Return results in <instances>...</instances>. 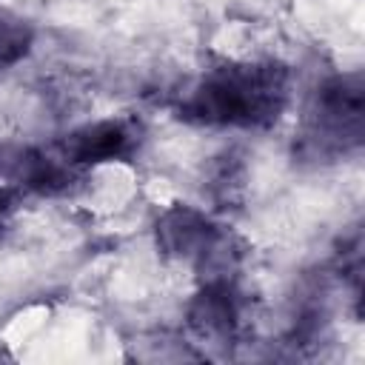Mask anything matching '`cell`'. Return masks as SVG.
I'll use <instances>...</instances> for the list:
<instances>
[{"instance_id": "cell-1", "label": "cell", "mask_w": 365, "mask_h": 365, "mask_svg": "<svg viewBox=\"0 0 365 365\" xmlns=\"http://www.w3.org/2000/svg\"><path fill=\"white\" fill-rule=\"evenodd\" d=\"M294 77L279 60H220L177 100L174 114L200 128L265 131L291 103Z\"/></svg>"}, {"instance_id": "cell-2", "label": "cell", "mask_w": 365, "mask_h": 365, "mask_svg": "<svg viewBox=\"0 0 365 365\" xmlns=\"http://www.w3.org/2000/svg\"><path fill=\"white\" fill-rule=\"evenodd\" d=\"M365 140V77L359 68L322 77L299 114L294 160L308 165L339 163Z\"/></svg>"}, {"instance_id": "cell-3", "label": "cell", "mask_w": 365, "mask_h": 365, "mask_svg": "<svg viewBox=\"0 0 365 365\" xmlns=\"http://www.w3.org/2000/svg\"><path fill=\"white\" fill-rule=\"evenodd\" d=\"M154 245L165 259L188 262L200 279L237 277L245 257L242 242L222 222L188 202H171L157 214Z\"/></svg>"}, {"instance_id": "cell-4", "label": "cell", "mask_w": 365, "mask_h": 365, "mask_svg": "<svg viewBox=\"0 0 365 365\" xmlns=\"http://www.w3.org/2000/svg\"><path fill=\"white\" fill-rule=\"evenodd\" d=\"M248 299L237 277H205L185 302V325L194 339L228 351L245 328Z\"/></svg>"}, {"instance_id": "cell-5", "label": "cell", "mask_w": 365, "mask_h": 365, "mask_svg": "<svg viewBox=\"0 0 365 365\" xmlns=\"http://www.w3.org/2000/svg\"><path fill=\"white\" fill-rule=\"evenodd\" d=\"M145 128L134 117H103L94 123H83L63 134L54 148L80 171L111 165V163H131L143 145Z\"/></svg>"}, {"instance_id": "cell-6", "label": "cell", "mask_w": 365, "mask_h": 365, "mask_svg": "<svg viewBox=\"0 0 365 365\" xmlns=\"http://www.w3.org/2000/svg\"><path fill=\"white\" fill-rule=\"evenodd\" d=\"M3 177L23 191V197H68L74 194L83 171L71 165L57 148L23 145L3 148Z\"/></svg>"}, {"instance_id": "cell-7", "label": "cell", "mask_w": 365, "mask_h": 365, "mask_svg": "<svg viewBox=\"0 0 365 365\" xmlns=\"http://www.w3.org/2000/svg\"><path fill=\"white\" fill-rule=\"evenodd\" d=\"M205 194L220 211H234L245 202L248 191V165L237 148H225L222 154L211 157L205 168Z\"/></svg>"}, {"instance_id": "cell-8", "label": "cell", "mask_w": 365, "mask_h": 365, "mask_svg": "<svg viewBox=\"0 0 365 365\" xmlns=\"http://www.w3.org/2000/svg\"><path fill=\"white\" fill-rule=\"evenodd\" d=\"M34 40H37V31L26 17L0 11V71L23 63L31 54Z\"/></svg>"}, {"instance_id": "cell-9", "label": "cell", "mask_w": 365, "mask_h": 365, "mask_svg": "<svg viewBox=\"0 0 365 365\" xmlns=\"http://www.w3.org/2000/svg\"><path fill=\"white\" fill-rule=\"evenodd\" d=\"M20 202H23V191L17 185H11L0 171V240L11 228V220H14L17 208H20Z\"/></svg>"}, {"instance_id": "cell-10", "label": "cell", "mask_w": 365, "mask_h": 365, "mask_svg": "<svg viewBox=\"0 0 365 365\" xmlns=\"http://www.w3.org/2000/svg\"><path fill=\"white\" fill-rule=\"evenodd\" d=\"M0 171H3V145H0Z\"/></svg>"}]
</instances>
